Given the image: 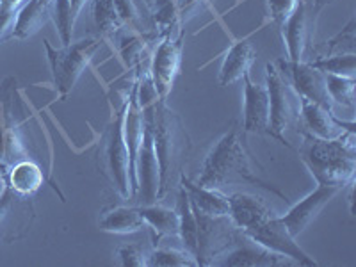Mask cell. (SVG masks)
Here are the masks:
<instances>
[{
	"instance_id": "32",
	"label": "cell",
	"mask_w": 356,
	"mask_h": 267,
	"mask_svg": "<svg viewBox=\"0 0 356 267\" xmlns=\"http://www.w3.org/2000/svg\"><path fill=\"white\" fill-rule=\"evenodd\" d=\"M154 246L145 244H127L118 250V257L125 267H148V257Z\"/></svg>"
},
{
	"instance_id": "30",
	"label": "cell",
	"mask_w": 356,
	"mask_h": 267,
	"mask_svg": "<svg viewBox=\"0 0 356 267\" xmlns=\"http://www.w3.org/2000/svg\"><path fill=\"white\" fill-rule=\"evenodd\" d=\"M310 65L323 73H332V75H340V77H355L356 54L317 57V59L310 61Z\"/></svg>"
},
{
	"instance_id": "36",
	"label": "cell",
	"mask_w": 356,
	"mask_h": 267,
	"mask_svg": "<svg viewBox=\"0 0 356 267\" xmlns=\"http://www.w3.org/2000/svg\"><path fill=\"white\" fill-rule=\"evenodd\" d=\"M68 2H70V11H72V18L77 22L81 11L89 4V2H91V0H68Z\"/></svg>"
},
{
	"instance_id": "18",
	"label": "cell",
	"mask_w": 356,
	"mask_h": 267,
	"mask_svg": "<svg viewBox=\"0 0 356 267\" xmlns=\"http://www.w3.org/2000/svg\"><path fill=\"white\" fill-rule=\"evenodd\" d=\"M230 203V218L235 227L241 232L257 227L267 219L275 218V211L267 205V202L260 196L250 195V193H234L228 196Z\"/></svg>"
},
{
	"instance_id": "23",
	"label": "cell",
	"mask_w": 356,
	"mask_h": 267,
	"mask_svg": "<svg viewBox=\"0 0 356 267\" xmlns=\"http://www.w3.org/2000/svg\"><path fill=\"white\" fill-rule=\"evenodd\" d=\"M52 4L54 0H29L18 15L13 38L27 40V38L34 36L52 17Z\"/></svg>"
},
{
	"instance_id": "6",
	"label": "cell",
	"mask_w": 356,
	"mask_h": 267,
	"mask_svg": "<svg viewBox=\"0 0 356 267\" xmlns=\"http://www.w3.org/2000/svg\"><path fill=\"white\" fill-rule=\"evenodd\" d=\"M266 86L269 93V136L278 139L282 145L292 148L291 143L284 138L285 130L300 122L301 100L291 82L278 70L275 63L266 66Z\"/></svg>"
},
{
	"instance_id": "1",
	"label": "cell",
	"mask_w": 356,
	"mask_h": 267,
	"mask_svg": "<svg viewBox=\"0 0 356 267\" xmlns=\"http://www.w3.org/2000/svg\"><path fill=\"white\" fill-rule=\"evenodd\" d=\"M244 136L243 129H230L222 134L207 154L196 184L219 191L230 186L260 187L287 202V196L267 182L259 171V164L251 157Z\"/></svg>"
},
{
	"instance_id": "12",
	"label": "cell",
	"mask_w": 356,
	"mask_h": 267,
	"mask_svg": "<svg viewBox=\"0 0 356 267\" xmlns=\"http://www.w3.org/2000/svg\"><path fill=\"white\" fill-rule=\"evenodd\" d=\"M33 219V195H20L11 187H6L0 195V241L11 243L24 237Z\"/></svg>"
},
{
	"instance_id": "22",
	"label": "cell",
	"mask_w": 356,
	"mask_h": 267,
	"mask_svg": "<svg viewBox=\"0 0 356 267\" xmlns=\"http://www.w3.org/2000/svg\"><path fill=\"white\" fill-rule=\"evenodd\" d=\"M100 230L109 234H138V232L148 230L146 221L143 219L138 205H113L107 207L98 219Z\"/></svg>"
},
{
	"instance_id": "17",
	"label": "cell",
	"mask_w": 356,
	"mask_h": 267,
	"mask_svg": "<svg viewBox=\"0 0 356 267\" xmlns=\"http://www.w3.org/2000/svg\"><path fill=\"white\" fill-rule=\"evenodd\" d=\"M244 81V134H267L269 136V93L267 86L255 84L246 73Z\"/></svg>"
},
{
	"instance_id": "37",
	"label": "cell",
	"mask_w": 356,
	"mask_h": 267,
	"mask_svg": "<svg viewBox=\"0 0 356 267\" xmlns=\"http://www.w3.org/2000/svg\"><path fill=\"white\" fill-rule=\"evenodd\" d=\"M168 2H175V4L178 6V0H155L154 4H152V11H154V9H157V8H161V6L168 4Z\"/></svg>"
},
{
	"instance_id": "29",
	"label": "cell",
	"mask_w": 356,
	"mask_h": 267,
	"mask_svg": "<svg viewBox=\"0 0 356 267\" xmlns=\"http://www.w3.org/2000/svg\"><path fill=\"white\" fill-rule=\"evenodd\" d=\"M355 31H356V20L351 18L348 25L342 29V33L337 34L330 41L317 47L316 54L317 57H330V56H340V54H355Z\"/></svg>"
},
{
	"instance_id": "15",
	"label": "cell",
	"mask_w": 356,
	"mask_h": 267,
	"mask_svg": "<svg viewBox=\"0 0 356 267\" xmlns=\"http://www.w3.org/2000/svg\"><path fill=\"white\" fill-rule=\"evenodd\" d=\"M291 259L278 255L275 251L260 246L259 243L251 241L246 235H241L239 241L230 251H227L216 266L228 267H264V266H291Z\"/></svg>"
},
{
	"instance_id": "27",
	"label": "cell",
	"mask_w": 356,
	"mask_h": 267,
	"mask_svg": "<svg viewBox=\"0 0 356 267\" xmlns=\"http://www.w3.org/2000/svg\"><path fill=\"white\" fill-rule=\"evenodd\" d=\"M198 260L193 253L186 250L182 244L170 246V244H159L154 246L148 257V267H196Z\"/></svg>"
},
{
	"instance_id": "35",
	"label": "cell",
	"mask_w": 356,
	"mask_h": 267,
	"mask_svg": "<svg viewBox=\"0 0 356 267\" xmlns=\"http://www.w3.org/2000/svg\"><path fill=\"white\" fill-rule=\"evenodd\" d=\"M207 0H178V13H177V29L182 27L189 18H193L205 6Z\"/></svg>"
},
{
	"instance_id": "8",
	"label": "cell",
	"mask_w": 356,
	"mask_h": 267,
	"mask_svg": "<svg viewBox=\"0 0 356 267\" xmlns=\"http://www.w3.org/2000/svg\"><path fill=\"white\" fill-rule=\"evenodd\" d=\"M182 33H178L177 36L162 34L159 38V43L155 44V50L150 59V79L159 100L168 102L175 81L180 73V66H182Z\"/></svg>"
},
{
	"instance_id": "14",
	"label": "cell",
	"mask_w": 356,
	"mask_h": 267,
	"mask_svg": "<svg viewBox=\"0 0 356 267\" xmlns=\"http://www.w3.org/2000/svg\"><path fill=\"white\" fill-rule=\"evenodd\" d=\"M340 187H332V186H321L317 184L316 191H312L310 195L305 196L300 203H296L294 207H291V211L287 214L280 216V219L284 221V225L287 227L289 234L292 237H300L308 227H310L314 219L323 212V209L335 198L340 193Z\"/></svg>"
},
{
	"instance_id": "31",
	"label": "cell",
	"mask_w": 356,
	"mask_h": 267,
	"mask_svg": "<svg viewBox=\"0 0 356 267\" xmlns=\"http://www.w3.org/2000/svg\"><path fill=\"white\" fill-rule=\"evenodd\" d=\"M29 0H0V40L13 36L22 8Z\"/></svg>"
},
{
	"instance_id": "16",
	"label": "cell",
	"mask_w": 356,
	"mask_h": 267,
	"mask_svg": "<svg viewBox=\"0 0 356 267\" xmlns=\"http://www.w3.org/2000/svg\"><path fill=\"white\" fill-rule=\"evenodd\" d=\"M300 123L303 125V132L312 134V136H316L319 139H326V141L342 138L346 132H355L353 122L346 125L344 122H340L332 111L324 109V107L317 106V104L307 100V98L300 97Z\"/></svg>"
},
{
	"instance_id": "25",
	"label": "cell",
	"mask_w": 356,
	"mask_h": 267,
	"mask_svg": "<svg viewBox=\"0 0 356 267\" xmlns=\"http://www.w3.org/2000/svg\"><path fill=\"white\" fill-rule=\"evenodd\" d=\"M91 11L104 40H118V36L129 29L123 24L113 0H91Z\"/></svg>"
},
{
	"instance_id": "24",
	"label": "cell",
	"mask_w": 356,
	"mask_h": 267,
	"mask_svg": "<svg viewBox=\"0 0 356 267\" xmlns=\"http://www.w3.org/2000/svg\"><path fill=\"white\" fill-rule=\"evenodd\" d=\"M43 171L36 162L18 161L6 171V182L8 187L17 191L20 195H34L40 186H43Z\"/></svg>"
},
{
	"instance_id": "28",
	"label": "cell",
	"mask_w": 356,
	"mask_h": 267,
	"mask_svg": "<svg viewBox=\"0 0 356 267\" xmlns=\"http://www.w3.org/2000/svg\"><path fill=\"white\" fill-rule=\"evenodd\" d=\"M324 79H326V88H328L333 104L342 106L344 109H355V77H340V75L324 73Z\"/></svg>"
},
{
	"instance_id": "7",
	"label": "cell",
	"mask_w": 356,
	"mask_h": 267,
	"mask_svg": "<svg viewBox=\"0 0 356 267\" xmlns=\"http://www.w3.org/2000/svg\"><path fill=\"white\" fill-rule=\"evenodd\" d=\"M193 212L198 227V266H216L218 260L235 246L243 232L235 227L230 216H207L202 212Z\"/></svg>"
},
{
	"instance_id": "26",
	"label": "cell",
	"mask_w": 356,
	"mask_h": 267,
	"mask_svg": "<svg viewBox=\"0 0 356 267\" xmlns=\"http://www.w3.org/2000/svg\"><path fill=\"white\" fill-rule=\"evenodd\" d=\"M178 218H180V243L186 248L189 253L196 257L198 251V227H196L195 212L191 209L189 196H187L186 189L180 186V193H178V205H177Z\"/></svg>"
},
{
	"instance_id": "10",
	"label": "cell",
	"mask_w": 356,
	"mask_h": 267,
	"mask_svg": "<svg viewBox=\"0 0 356 267\" xmlns=\"http://www.w3.org/2000/svg\"><path fill=\"white\" fill-rule=\"evenodd\" d=\"M278 70L285 75L292 88L296 89V93L300 95L301 98L314 102L317 106L324 107L333 113V104L330 98L328 88H326V79L324 73L319 72L317 68L310 65V63H292L289 59L280 57L278 61L275 63Z\"/></svg>"
},
{
	"instance_id": "34",
	"label": "cell",
	"mask_w": 356,
	"mask_h": 267,
	"mask_svg": "<svg viewBox=\"0 0 356 267\" xmlns=\"http://www.w3.org/2000/svg\"><path fill=\"white\" fill-rule=\"evenodd\" d=\"M298 4H300V0H266V9L269 18L278 27H282L298 8Z\"/></svg>"
},
{
	"instance_id": "13",
	"label": "cell",
	"mask_w": 356,
	"mask_h": 267,
	"mask_svg": "<svg viewBox=\"0 0 356 267\" xmlns=\"http://www.w3.org/2000/svg\"><path fill=\"white\" fill-rule=\"evenodd\" d=\"M138 193L136 202L139 205H148L159 200V187H161V171H159L157 150H155L154 132H152L150 118L145 114V130H143L141 150L138 155Z\"/></svg>"
},
{
	"instance_id": "19",
	"label": "cell",
	"mask_w": 356,
	"mask_h": 267,
	"mask_svg": "<svg viewBox=\"0 0 356 267\" xmlns=\"http://www.w3.org/2000/svg\"><path fill=\"white\" fill-rule=\"evenodd\" d=\"M146 227L152 232V246H157L166 239H180V218L177 209L154 202L148 205H138Z\"/></svg>"
},
{
	"instance_id": "5",
	"label": "cell",
	"mask_w": 356,
	"mask_h": 267,
	"mask_svg": "<svg viewBox=\"0 0 356 267\" xmlns=\"http://www.w3.org/2000/svg\"><path fill=\"white\" fill-rule=\"evenodd\" d=\"M100 47L102 40H97V38H88L77 43L72 41L63 49H54L49 41H44V49H47L50 68H52L54 84L61 100L68 98Z\"/></svg>"
},
{
	"instance_id": "9",
	"label": "cell",
	"mask_w": 356,
	"mask_h": 267,
	"mask_svg": "<svg viewBox=\"0 0 356 267\" xmlns=\"http://www.w3.org/2000/svg\"><path fill=\"white\" fill-rule=\"evenodd\" d=\"M243 234L246 237H250L251 241L259 243L260 246L275 251L278 255H284L287 259H291L296 266H317V260H314V257L308 255L307 251L296 243V237H292L289 234L287 227L280 219V216L267 219V221L260 222V225L243 232Z\"/></svg>"
},
{
	"instance_id": "4",
	"label": "cell",
	"mask_w": 356,
	"mask_h": 267,
	"mask_svg": "<svg viewBox=\"0 0 356 267\" xmlns=\"http://www.w3.org/2000/svg\"><path fill=\"white\" fill-rule=\"evenodd\" d=\"M129 109V98L123 106L114 111L107 125L98 150L102 175L114 187L120 198L132 200V182H130V154L125 141V116Z\"/></svg>"
},
{
	"instance_id": "33",
	"label": "cell",
	"mask_w": 356,
	"mask_h": 267,
	"mask_svg": "<svg viewBox=\"0 0 356 267\" xmlns=\"http://www.w3.org/2000/svg\"><path fill=\"white\" fill-rule=\"evenodd\" d=\"M113 2L114 6H116L118 13H120V17H122L123 24H125L130 31L145 34L141 9L136 4V0H113Z\"/></svg>"
},
{
	"instance_id": "21",
	"label": "cell",
	"mask_w": 356,
	"mask_h": 267,
	"mask_svg": "<svg viewBox=\"0 0 356 267\" xmlns=\"http://www.w3.org/2000/svg\"><path fill=\"white\" fill-rule=\"evenodd\" d=\"M257 59V50L248 38L237 40L230 44L225 54L221 72H219V86H230L250 73L251 66Z\"/></svg>"
},
{
	"instance_id": "20",
	"label": "cell",
	"mask_w": 356,
	"mask_h": 267,
	"mask_svg": "<svg viewBox=\"0 0 356 267\" xmlns=\"http://www.w3.org/2000/svg\"><path fill=\"white\" fill-rule=\"evenodd\" d=\"M178 184L186 189L193 211L207 216H230L228 195H225L222 191L200 186V184L189 180L184 173L178 178Z\"/></svg>"
},
{
	"instance_id": "2",
	"label": "cell",
	"mask_w": 356,
	"mask_h": 267,
	"mask_svg": "<svg viewBox=\"0 0 356 267\" xmlns=\"http://www.w3.org/2000/svg\"><path fill=\"white\" fill-rule=\"evenodd\" d=\"M143 113L150 118L152 132H154L159 171H161L159 200H162L173 186L175 178H180L182 175V166L189 154L191 141L182 120L171 107H168V102L157 98L154 102L143 104Z\"/></svg>"
},
{
	"instance_id": "3",
	"label": "cell",
	"mask_w": 356,
	"mask_h": 267,
	"mask_svg": "<svg viewBox=\"0 0 356 267\" xmlns=\"http://www.w3.org/2000/svg\"><path fill=\"white\" fill-rule=\"evenodd\" d=\"M301 161L321 186L344 189L355 182L356 138L355 132H346L342 138L326 141L303 132L300 146Z\"/></svg>"
},
{
	"instance_id": "11",
	"label": "cell",
	"mask_w": 356,
	"mask_h": 267,
	"mask_svg": "<svg viewBox=\"0 0 356 267\" xmlns=\"http://www.w3.org/2000/svg\"><path fill=\"white\" fill-rule=\"evenodd\" d=\"M317 11L310 0H300L289 20L280 29L282 40L287 47V59L292 63H305V54L310 47L314 27H316Z\"/></svg>"
}]
</instances>
